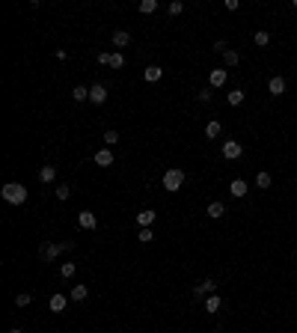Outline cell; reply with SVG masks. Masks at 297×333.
Wrapping results in <instances>:
<instances>
[{"instance_id":"11","label":"cell","mask_w":297,"mask_h":333,"mask_svg":"<svg viewBox=\"0 0 297 333\" xmlns=\"http://www.w3.org/2000/svg\"><path fill=\"white\" fill-rule=\"evenodd\" d=\"M89 101H92V104H104V101H107V87H104V84H92V87H89Z\"/></svg>"},{"instance_id":"19","label":"cell","mask_w":297,"mask_h":333,"mask_svg":"<svg viewBox=\"0 0 297 333\" xmlns=\"http://www.w3.org/2000/svg\"><path fill=\"white\" fill-rule=\"evenodd\" d=\"M110 39H113V48H125V45L131 42V33H128V30H113Z\"/></svg>"},{"instance_id":"28","label":"cell","mask_w":297,"mask_h":333,"mask_svg":"<svg viewBox=\"0 0 297 333\" xmlns=\"http://www.w3.org/2000/svg\"><path fill=\"white\" fill-rule=\"evenodd\" d=\"M30 300H33L30 292H18V295H15V306H30Z\"/></svg>"},{"instance_id":"2","label":"cell","mask_w":297,"mask_h":333,"mask_svg":"<svg viewBox=\"0 0 297 333\" xmlns=\"http://www.w3.org/2000/svg\"><path fill=\"white\" fill-rule=\"evenodd\" d=\"M161 185H164V191H169V194L181 191V188H184V170H178V166H169V170L164 173V179H161Z\"/></svg>"},{"instance_id":"22","label":"cell","mask_w":297,"mask_h":333,"mask_svg":"<svg viewBox=\"0 0 297 333\" xmlns=\"http://www.w3.org/2000/svg\"><path fill=\"white\" fill-rule=\"evenodd\" d=\"M253 45H256V48H267V45H270V33H267V30H256V33H253Z\"/></svg>"},{"instance_id":"26","label":"cell","mask_w":297,"mask_h":333,"mask_svg":"<svg viewBox=\"0 0 297 333\" xmlns=\"http://www.w3.org/2000/svg\"><path fill=\"white\" fill-rule=\"evenodd\" d=\"M86 295H89V286H74L71 289V300H77V303L86 300Z\"/></svg>"},{"instance_id":"7","label":"cell","mask_w":297,"mask_h":333,"mask_svg":"<svg viewBox=\"0 0 297 333\" xmlns=\"http://www.w3.org/2000/svg\"><path fill=\"white\" fill-rule=\"evenodd\" d=\"M226 80H229V71H226V68H211V71H208V87H211V90L226 87Z\"/></svg>"},{"instance_id":"33","label":"cell","mask_w":297,"mask_h":333,"mask_svg":"<svg viewBox=\"0 0 297 333\" xmlns=\"http://www.w3.org/2000/svg\"><path fill=\"white\" fill-rule=\"evenodd\" d=\"M104 143H107V149H113V146L119 143V134L116 131H104Z\"/></svg>"},{"instance_id":"38","label":"cell","mask_w":297,"mask_h":333,"mask_svg":"<svg viewBox=\"0 0 297 333\" xmlns=\"http://www.w3.org/2000/svg\"><path fill=\"white\" fill-rule=\"evenodd\" d=\"M9 333H24V330H21V327H12V330H9Z\"/></svg>"},{"instance_id":"25","label":"cell","mask_w":297,"mask_h":333,"mask_svg":"<svg viewBox=\"0 0 297 333\" xmlns=\"http://www.w3.org/2000/svg\"><path fill=\"white\" fill-rule=\"evenodd\" d=\"M74 274H77V265H74V262H63V265H60V277H63V280H71Z\"/></svg>"},{"instance_id":"35","label":"cell","mask_w":297,"mask_h":333,"mask_svg":"<svg viewBox=\"0 0 297 333\" xmlns=\"http://www.w3.org/2000/svg\"><path fill=\"white\" fill-rule=\"evenodd\" d=\"M226 51H229V42L226 39H217L214 42V54H226Z\"/></svg>"},{"instance_id":"21","label":"cell","mask_w":297,"mask_h":333,"mask_svg":"<svg viewBox=\"0 0 297 333\" xmlns=\"http://www.w3.org/2000/svg\"><path fill=\"white\" fill-rule=\"evenodd\" d=\"M143 77H146L149 84H155V80H161V77H164V68H161V66H149L146 71H143Z\"/></svg>"},{"instance_id":"31","label":"cell","mask_w":297,"mask_h":333,"mask_svg":"<svg viewBox=\"0 0 297 333\" xmlns=\"http://www.w3.org/2000/svg\"><path fill=\"white\" fill-rule=\"evenodd\" d=\"M54 194H57V200L66 202L68 197H71V188H68V185H57V191H54Z\"/></svg>"},{"instance_id":"18","label":"cell","mask_w":297,"mask_h":333,"mask_svg":"<svg viewBox=\"0 0 297 333\" xmlns=\"http://www.w3.org/2000/svg\"><path fill=\"white\" fill-rule=\"evenodd\" d=\"M39 182H42V185L57 182V166H42V170H39Z\"/></svg>"},{"instance_id":"36","label":"cell","mask_w":297,"mask_h":333,"mask_svg":"<svg viewBox=\"0 0 297 333\" xmlns=\"http://www.w3.org/2000/svg\"><path fill=\"white\" fill-rule=\"evenodd\" d=\"M223 9H226V12H235V9H241V0H223Z\"/></svg>"},{"instance_id":"32","label":"cell","mask_w":297,"mask_h":333,"mask_svg":"<svg viewBox=\"0 0 297 333\" xmlns=\"http://www.w3.org/2000/svg\"><path fill=\"white\" fill-rule=\"evenodd\" d=\"M137 241H143V244L155 241V232H152V226H149V229H140V232H137Z\"/></svg>"},{"instance_id":"10","label":"cell","mask_w":297,"mask_h":333,"mask_svg":"<svg viewBox=\"0 0 297 333\" xmlns=\"http://www.w3.org/2000/svg\"><path fill=\"white\" fill-rule=\"evenodd\" d=\"M247 191H250V188H247V182H244V179H232V182H229V194L235 197V200H244V197H247Z\"/></svg>"},{"instance_id":"34","label":"cell","mask_w":297,"mask_h":333,"mask_svg":"<svg viewBox=\"0 0 297 333\" xmlns=\"http://www.w3.org/2000/svg\"><path fill=\"white\" fill-rule=\"evenodd\" d=\"M181 12H184V3L181 0H172L169 3V15H181Z\"/></svg>"},{"instance_id":"4","label":"cell","mask_w":297,"mask_h":333,"mask_svg":"<svg viewBox=\"0 0 297 333\" xmlns=\"http://www.w3.org/2000/svg\"><path fill=\"white\" fill-rule=\"evenodd\" d=\"M285 90H288V80H285L282 74H270V77H267V93H270L273 99L285 96Z\"/></svg>"},{"instance_id":"1","label":"cell","mask_w":297,"mask_h":333,"mask_svg":"<svg viewBox=\"0 0 297 333\" xmlns=\"http://www.w3.org/2000/svg\"><path fill=\"white\" fill-rule=\"evenodd\" d=\"M0 197L9 202V205H21V202H27V188L18 185V182H9V185L0 188Z\"/></svg>"},{"instance_id":"16","label":"cell","mask_w":297,"mask_h":333,"mask_svg":"<svg viewBox=\"0 0 297 333\" xmlns=\"http://www.w3.org/2000/svg\"><path fill=\"white\" fill-rule=\"evenodd\" d=\"M270 185H273V176H270L267 170H259V173H256V188H259V191H267Z\"/></svg>"},{"instance_id":"5","label":"cell","mask_w":297,"mask_h":333,"mask_svg":"<svg viewBox=\"0 0 297 333\" xmlns=\"http://www.w3.org/2000/svg\"><path fill=\"white\" fill-rule=\"evenodd\" d=\"M214 289H217V280L205 277V280H199L196 286H193V298H196V300H205L208 295H214Z\"/></svg>"},{"instance_id":"29","label":"cell","mask_w":297,"mask_h":333,"mask_svg":"<svg viewBox=\"0 0 297 333\" xmlns=\"http://www.w3.org/2000/svg\"><path fill=\"white\" fill-rule=\"evenodd\" d=\"M122 66H125V57H122L119 51H113V54H110V68H122Z\"/></svg>"},{"instance_id":"3","label":"cell","mask_w":297,"mask_h":333,"mask_svg":"<svg viewBox=\"0 0 297 333\" xmlns=\"http://www.w3.org/2000/svg\"><path fill=\"white\" fill-rule=\"evenodd\" d=\"M60 253H66V244L60 241V244H54V241H45L42 247H39V256H42V262H54Z\"/></svg>"},{"instance_id":"6","label":"cell","mask_w":297,"mask_h":333,"mask_svg":"<svg viewBox=\"0 0 297 333\" xmlns=\"http://www.w3.org/2000/svg\"><path fill=\"white\" fill-rule=\"evenodd\" d=\"M220 152H223V158H226V161H238V158L244 155V146H241L238 140H232V137H229V140L220 146Z\"/></svg>"},{"instance_id":"20","label":"cell","mask_w":297,"mask_h":333,"mask_svg":"<svg viewBox=\"0 0 297 333\" xmlns=\"http://www.w3.org/2000/svg\"><path fill=\"white\" fill-rule=\"evenodd\" d=\"M95 164L98 166H110L113 164V149H98V152H95Z\"/></svg>"},{"instance_id":"27","label":"cell","mask_w":297,"mask_h":333,"mask_svg":"<svg viewBox=\"0 0 297 333\" xmlns=\"http://www.w3.org/2000/svg\"><path fill=\"white\" fill-rule=\"evenodd\" d=\"M143 15H152L155 9H158V0H140V6H137Z\"/></svg>"},{"instance_id":"17","label":"cell","mask_w":297,"mask_h":333,"mask_svg":"<svg viewBox=\"0 0 297 333\" xmlns=\"http://www.w3.org/2000/svg\"><path fill=\"white\" fill-rule=\"evenodd\" d=\"M48 309H51V312H66V295H51Z\"/></svg>"},{"instance_id":"8","label":"cell","mask_w":297,"mask_h":333,"mask_svg":"<svg viewBox=\"0 0 297 333\" xmlns=\"http://www.w3.org/2000/svg\"><path fill=\"white\" fill-rule=\"evenodd\" d=\"M155 220H158V211H155V208H143V211L137 214V226H140V229H149Z\"/></svg>"},{"instance_id":"9","label":"cell","mask_w":297,"mask_h":333,"mask_svg":"<svg viewBox=\"0 0 297 333\" xmlns=\"http://www.w3.org/2000/svg\"><path fill=\"white\" fill-rule=\"evenodd\" d=\"M77 226H80V229H89V232H92V229L98 226V217H95L92 211H80V214H77Z\"/></svg>"},{"instance_id":"14","label":"cell","mask_w":297,"mask_h":333,"mask_svg":"<svg viewBox=\"0 0 297 333\" xmlns=\"http://www.w3.org/2000/svg\"><path fill=\"white\" fill-rule=\"evenodd\" d=\"M244 99H247V93H244L241 87H235V90H229V93H226V104H229V107H238V104H244Z\"/></svg>"},{"instance_id":"24","label":"cell","mask_w":297,"mask_h":333,"mask_svg":"<svg viewBox=\"0 0 297 333\" xmlns=\"http://www.w3.org/2000/svg\"><path fill=\"white\" fill-rule=\"evenodd\" d=\"M223 63H226V66H229V68H235V66H238V63H241V54H238L235 48H229V51L223 54Z\"/></svg>"},{"instance_id":"30","label":"cell","mask_w":297,"mask_h":333,"mask_svg":"<svg viewBox=\"0 0 297 333\" xmlns=\"http://www.w3.org/2000/svg\"><path fill=\"white\" fill-rule=\"evenodd\" d=\"M211 99H214V90H211V87H202V90H199V101H202V104H211Z\"/></svg>"},{"instance_id":"13","label":"cell","mask_w":297,"mask_h":333,"mask_svg":"<svg viewBox=\"0 0 297 333\" xmlns=\"http://www.w3.org/2000/svg\"><path fill=\"white\" fill-rule=\"evenodd\" d=\"M205 214H208V217H211V220H220V217H223V214H226V205H223V202H220V200L208 202V208H205Z\"/></svg>"},{"instance_id":"39","label":"cell","mask_w":297,"mask_h":333,"mask_svg":"<svg viewBox=\"0 0 297 333\" xmlns=\"http://www.w3.org/2000/svg\"><path fill=\"white\" fill-rule=\"evenodd\" d=\"M291 9H294V12H297V0H294V3H291Z\"/></svg>"},{"instance_id":"23","label":"cell","mask_w":297,"mask_h":333,"mask_svg":"<svg viewBox=\"0 0 297 333\" xmlns=\"http://www.w3.org/2000/svg\"><path fill=\"white\" fill-rule=\"evenodd\" d=\"M71 99H74V101H89V87H83V84H77V87L71 90Z\"/></svg>"},{"instance_id":"15","label":"cell","mask_w":297,"mask_h":333,"mask_svg":"<svg viewBox=\"0 0 297 333\" xmlns=\"http://www.w3.org/2000/svg\"><path fill=\"white\" fill-rule=\"evenodd\" d=\"M220 134H223V122H220V119H208V125H205V137H208V140H217Z\"/></svg>"},{"instance_id":"12","label":"cell","mask_w":297,"mask_h":333,"mask_svg":"<svg viewBox=\"0 0 297 333\" xmlns=\"http://www.w3.org/2000/svg\"><path fill=\"white\" fill-rule=\"evenodd\" d=\"M220 306H223V300H220V295H208V298L202 300V309H205L208 315H214V312H220Z\"/></svg>"},{"instance_id":"37","label":"cell","mask_w":297,"mask_h":333,"mask_svg":"<svg viewBox=\"0 0 297 333\" xmlns=\"http://www.w3.org/2000/svg\"><path fill=\"white\" fill-rule=\"evenodd\" d=\"M98 66H110V54H98Z\"/></svg>"}]
</instances>
